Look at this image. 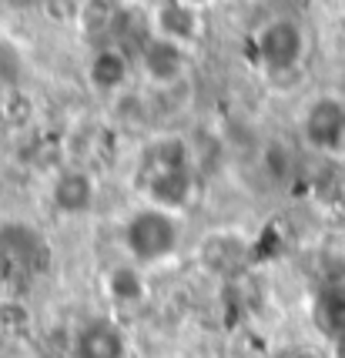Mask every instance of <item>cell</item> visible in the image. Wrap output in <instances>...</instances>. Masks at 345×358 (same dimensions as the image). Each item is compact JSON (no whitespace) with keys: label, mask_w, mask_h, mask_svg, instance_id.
<instances>
[{"label":"cell","mask_w":345,"mask_h":358,"mask_svg":"<svg viewBox=\"0 0 345 358\" xmlns=\"http://www.w3.org/2000/svg\"><path fill=\"white\" fill-rule=\"evenodd\" d=\"M305 27L292 17H272L255 31V54L268 74H292L305 61Z\"/></svg>","instance_id":"3957f363"},{"label":"cell","mask_w":345,"mask_h":358,"mask_svg":"<svg viewBox=\"0 0 345 358\" xmlns=\"http://www.w3.org/2000/svg\"><path fill=\"white\" fill-rule=\"evenodd\" d=\"M144 191L148 204L178 211L191 198V157L185 141H161L144 157Z\"/></svg>","instance_id":"7a4b0ae2"},{"label":"cell","mask_w":345,"mask_h":358,"mask_svg":"<svg viewBox=\"0 0 345 358\" xmlns=\"http://www.w3.org/2000/svg\"><path fill=\"white\" fill-rule=\"evenodd\" d=\"M302 138L315 151H335L345 141V104L339 97H318L302 117Z\"/></svg>","instance_id":"5b68a950"},{"label":"cell","mask_w":345,"mask_h":358,"mask_svg":"<svg viewBox=\"0 0 345 358\" xmlns=\"http://www.w3.org/2000/svg\"><path fill=\"white\" fill-rule=\"evenodd\" d=\"M151 34L168 37L178 44H195L202 34V7H191L185 0H164L151 14Z\"/></svg>","instance_id":"9c48e42d"},{"label":"cell","mask_w":345,"mask_h":358,"mask_svg":"<svg viewBox=\"0 0 345 358\" xmlns=\"http://www.w3.org/2000/svg\"><path fill=\"white\" fill-rule=\"evenodd\" d=\"M335 358H345V331L335 335Z\"/></svg>","instance_id":"7c38bea8"},{"label":"cell","mask_w":345,"mask_h":358,"mask_svg":"<svg viewBox=\"0 0 345 358\" xmlns=\"http://www.w3.org/2000/svg\"><path fill=\"white\" fill-rule=\"evenodd\" d=\"M71 348H74V358H127L125 331L108 315H97V318L80 322Z\"/></svg>","instance_id":"8992f818"},{"label":"cell","mask_w":345,"mask_h":358,"mask_svg":"<svg viewBox=\"0 0 345 358\" xmlns=\"http://www.w3.org/2000/svg\"><path fill=\"white\" fill-rule=\"evenodd\" d=\"M342 47H345V41H342Z\"/></svg>","instance_id":"5bb4252c"},{"label":"cell","mask_w":345,"mask_h":358,"mask_svg":"<svg viewBox=\"0 0 345 358\" xmlns=\"http://www.w3.org/2000/svg\"><path fill=\"white\" fill-rule=\"evenodd\" d=\"M322 322L329 328L332 335H342L345 331V295L342 292H329V295L322 298Z\"/></svg>","instance_id":"8fae6325"},{"label":"cell","mask_w":345,"mask_h":358,"mask_svg":"<svg viewBox=\"0 0 345 358\" xmlns=\"http://www.w3.org/2000/svg\"><path fill=\"white\" fill-rule=\"evenodd\" d=\"M138 71L148 84L155 87H171V84H181L185 74L191 67L188 57V44H178V41H168V37H157V34H148L141 44H138Z\"/></svg>","instance_id":"277c9868"},{"label":"cell","mask_w":345,"mask_h":358,"mask_svg":"<svg viewBox=\"0 0 345 358\" xmlns=\"http://www.w3.org/2000/svg\"><path fill=\"white\" fill-rule=\"evenodd\" d=\"M185 3H191V7H204L208 0H185Z\"/></svg>","instance_id":"4fadbf2b"},{"label":"cell","mask_w":345,"mask_h":358,"mask_svg":"<svg viewBox=\"0 0 345 358\" xmlns=\"http://www.w3.org/2000/svg\"><path fill=\"white\" fill-rule=\"evenodd\" d=\"M138 64L131 61L121 44H104L101 50H94V57L87 61V80L97 94H108V97H118L131 87V74H134Z\"/></svg>","instance_id":"52a82bcc"},{"label":"cell","mask_w":345,"mask_h":358,"mask_svg":"<svg viewBox=\"0 0 345 358\" xmlns=\"http://www.w3.org/2000/svg\"><path fill=\"white\" fill-rule=\"evenodd\" d=\"M104 288H108V295L114 305H125V308H134V305H141L144 298H148V281L141 275V265H134L131 258H127L125 265H114L108 271V278H104Z\"/></svg>","instance_id":"30bf717a"},{"label":"cell","mask_w":345,"mask_h":358,"mask_svg":"<svg viewBox=\"0 0 345 358\" xmlns=\"http://www.w3.org/2000/svg\"><path fill=\"white\" fill-rule=\"evenodd\" d=\"M94 201H97V185L91 171H84V168H64L54 178V185H50V204L64 218L87 215L94 208Z\"/></svg>","instance_id":"ba28073f"},{"label":"cell","mask_w":345,"mask_h":358,"mask_svg":"<svg viewBox=\"0 0 345 358\" xmlns=\"http://www.w3.org/2000/svg\"><path fill=\"white\" fill-rule=\"evenodd\" d=\"M127 258L134 265H157L164 258H171L178 245H181V224H178V211L161 208V204H144L138 211H131L121 231Z\"/></svg>","instance_id":"6da1fadb"}]
</instances>
